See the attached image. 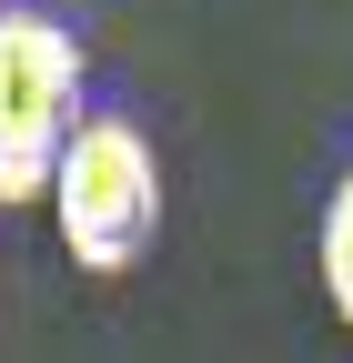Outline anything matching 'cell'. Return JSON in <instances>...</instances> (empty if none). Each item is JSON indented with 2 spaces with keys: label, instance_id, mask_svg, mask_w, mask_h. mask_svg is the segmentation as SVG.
I'll use <instances>...</instances> for the list:
<instances>
[{
  "label": "cell",
  "instance_id": "2",
  "mask_svg": "<svg viewBox=\"0 0 353 363\" xmlns=\"http://www.w3.org/2000/svg\"><path fill=\"white\" fill-rule=\"evenodd\" d=\"M81 111V40L40 0L0 11V202H51V172L71 152Z\"/></svg>",
  "mask_w": 353,
  "mask_h": 363
},
{
  "label": "cell",
  "instance_id": "4",
  "mask_svg": "<svg viewBox=\"0 0 353 363\" xmlns=\"http://www.w3.org/2000/svg\"><path fill=\"white\" fill-rule=\"evenodd\" d=\"M0 11H11V0H0Z\"/></svg>",
  "mask_w": 353,
  "mask_h": 363
},
{
  "label": "cell",
  "instance_id": "1",
  "mask_svg": "<svg viewBox=\"0 0 353 363\" xmlns=\"http://www.w3.org/2000/svg\"><path fill=\"white\" fill-rule=\"evenodd\" d=\"M51 222H61V252L81 272H131L162 242V162L142 142V121L91 111L71 131V152L51 172Z\"/></svg>",
  "mask_w": 353,
  "mask_h": 363
},
{
  "label": "cell",
  "instance_id": "3",
  "mask_svg": "<svg viewBox=\"0 0 353 363\" xmlns=\"http://www.w3.org/2000/svg\"><path fill=\"white\" fill-rule=\"evenodd\" d=\"M313 272H323V303L353 323V162L333 182V202H323V233H313Z\"/></svg>",
  "mask_w": 353,
  "mask_h": 363
}]
</instances>
